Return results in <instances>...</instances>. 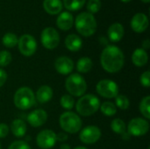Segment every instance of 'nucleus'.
Masks as SVG:
<instances>
[{"mask_svg":"<svg viewBox=\"0 0 150 149\" xmlns=\"http://www.w3.org/2000/svg\"><path fill=\"white\" fill-rule=\"evenodd\" d=\"M103 68L108 73H117L124 66L125 57L120 48L116 46L106 47L100 56Z\"/></svg>","mask_w":150,"mask_h":149,"instance_id":"f257e3e1","label":"nucleus"},{"mask_svg":"<svg viewBox=\"0 0 150 149\" xmlns=\"http://www.w3.org/2000/svg\"><path fill=\"white\" fill-rule=\"evenodd\" d=\"M76 31L84 37L93 35L97 30V21L93 14L89 12H81L75 20Z\"/></svg>","mask_w":150,"mask_h":149,"instance_id":"f03ea898","label":"nucleus"},{"mask_svg":"<svg viewBox=\"0 0 150 149\" xmlns=\"http://www.w3.org/2000/svg\"><path fill=\"white\" fill-rule=\"evenodd\" d=\"M100 107V101L98 97L92 94L83 96L76 102V112L84 117L91 116L98 112Z\"/></svg>","mask_w":150,"mask_h":149,"instance_id":"7ed1b4c3","label":"nucleus"},{"mask_svg":"<svg viewBox=\"0 0 150 149\" xmlns=\"http://www.w3.org/2000/svg\"><path fill=\"white\" fill-rule=\"evenodd\" d=\"M14 105L20 110H28L35 105V97L33 90L27 87L19 88L14 94Z\"/></svg>","mask_w":150,"mask_h":149,"instance_id":"20e7f679","label":"nucleus"},{"mask_svg":"<svg viewBox=\"0 0 150 149\" xmlns=\"http://www.w3.org/2000/svg\"><path fill=\"white\" fill-rule=\"evenodd\" d=\"M65 88L74 97H81L86 92L87 83L81 75L71 74L65 81Z\"/></svg>","mask_w":150,"mask_h":149,"instance_id":"39448f33","label":"nucleus"},{"mask_svg":"<svg viewBox=\"0 0 150 149\" xmlns=\"http://www.w3.org/2000/svg\"><path fill=\"white\" fill-rule=\"evenodd\" d=\"M59 122L62 129L68 133H76L82 128V120L80 117L71 112L62 113Z\"/></svg>","mask_w":150,"mask_h":149,"instance_id":"423d86ee","label":"nucleus"},{"mask_svg":"<svg viewBox=\"0 0 150 149\" xmlns=\"http://www.w3.org/2000/svg\"><path fill=\"white\" fill-rule=\"evenodd\" d=\"M97 92L103 97L114 98L119 94L118 84L112 80H101L97 84Z\"/></svg>","mask_w":150,"mask_h":149,"instance_id":"0eeeda50","label":"nucleus"},{"mask_svg":"<svg viewBox=\"0 0 150 149\" xmlns=\"http://www.w3.org/2000/svg\"><path fill=\"white\" fill-rule=\"evenodd\" d=\"M42 46L47 49H54L60 43V35L58 32L53 27L45 28L40 35Z\"/></svg>","mask_w":150,"mask_h":149,"instance_id":"6e6552de","label":"nucleus"},{"mask_svg":"<svg viewBox=\"0 0 150 149\" xmlns=\"http://www.w3.org/2000/svg\"><path fill=\"white\" fill-rule=\"evenodd\" d=\"M19 52L25 56L33 55L37 49V42L33 36L30 34L22 35L18 41Z\"/></svg>","mask_w":150,"mask_h":149,"instance_id":"1a4fd4ad","label":"nucleus"},{"mask_svg":"<svg viewBox=\"0 0 150 149\" xmlns=\"http://www.w3.org/2000/svg\"><path fill=\"white\" fill-rule=\"evenodd\" d=\"M149 130V124L146 119H143L142 118H134L132 120H130L127 131L128 133L132 136H143L145 135Z\"/></svg>","mask_w":150,"mask_h":149,"instance_id":"9d476101","label":"nucleus"},{"mask_svg":"<svg viewBox=\"0 0 150 149\" xmlns=\"http://www.w3.org/2000/svg\"><path fill=\"white\" fill-rule=\"evenodd\" d=\"M56 141V133L52 130H43L39 133L36 138V143L41 149L52 148Z\"/></svg>","mask_w":150,"mask_h":149,"instance_id":"9b49d317","label":"nucleus"},{"mask_svg":"<svg viewBox=\"0 0 150 149\" xmlns=\"http://www.w3.org/2000/svg\"><path fill=\"white\" fill-rule=\"evenodd\" d=\"M101 137V131L96 126H89L83 128L80 134L79 138L81 141L84 144H94Z\"/></svg>","mask_w":150,"mask_h":149,"instance_id":"f8f14e48","label":"nucleus"},{"mask_svg":"<svg viewBox=\"0 0 150 149\" xmlns=\"http://www.w3.org/2000/svg\"><path fill=\"white\" fill-rule=\"evenodd\" d=\"M149 18L144 13H136L131 19V27L135 32L141 33L149 27Z\"/></svg>","mask_w":150,"mask_h":149,"instance_id":"ddd939ff","label":"nucleus"},{"mask_svg":"<svg viewBox=\"0 0 150 149\" xmlns=\"http://www.w3.org/2000/svg\"><path fill=\"white\" fill-rule=\"evenodd\" d=\"M54 68L56 71L62 75H69L74 68L73 61L66 56L58 57L54 61Z\"/></svg>","mask_w":150,"mask_h":149,"instance_id":"4468645a","label":"nucleus"},{"mask_svg":"<svg viewBox=\"0 0 150 149\" xmlns=\"http://www.w3.org/2000/svg\"><path fill=\"white\" fill-rule=\"evenodd\" d=\"M47 119V114L44 110L37 109L30 112L27 116V121L33 127L43 126Z\"/></svg>","mask_w":150,"mask_h":149,"instance_id":"2eb2a0df","label":"nucleus"},{"mask_svg":"<svg viewBox=\"0 0 150 149\" xmlns=\"http://www.w3.org/2000/svg\"><path fill=\"white\" fill-rule=\"evenodd\" d=\"M74 24V18L73 15L69 11L61 12L56 19V25L59 29L62 31L69 30Z\"/></svg>","mask_w":150,"mask_h":149,"instance_id":"dca6fc26","label":"nucleus"},{"mask_svg":"<svg viewBox=\"0 0 150 149\" xmlns=\"http://www.w3.org/2000/svg\"><path fill=\"white\" fill-rule=\"evenodd\" d=\"M124 32V27L120 23H113L108 28V38L112 42H118L123 38Z\"/></svg>","mask_w":150,"mask_h":149,"instance_id":"f3484780","label":"nucleus"},{"mask_svg":"<svg viewBox=\"0 0 150 149\" xmlns=\"http://www.w3.org/2000/svg\"><path fill=\"white\" fill-rule=\"evenodd\" d=\"M62 2L61 0H44L43 8L46 12L50 15H56L61 13L62 10Z\"/></svg>","mask_w":150,"mask_h":149,"instance_id":"a211bd4d","label":"nucleus"},{"mask_svg":"<svg viewBox=\"0 0 150 149\" xmlns=\"http://www.w3.org/2000/svg\"><path fill=\"white\" fill-rule=\"evenodd\" d=\"M53 97V90L47 85H42L36 92V100L40 104H45L51 100Z\"/></svg>","mask_w":150,"mask_h":149,"instance_id":"6ab92c4d","label":"nucleus"},{"mask_svg":"<svg viewBox=\"0 0 150 149\" xmlns=\"http://www.w3.org/2000/svg\"><path fill=\"white\" fill-rule=\"evenodd\" d=\"M149 55L143 48H137L132 54V61L137 67H143L148 63Z\"/></svg>","mask_w":150,"mask_h":149,"instance_id":"aec40b11","label":"nucleus"},{"mask_svg":"<svg viewBox=\"0 0 150 149\" xmlns=\"http://www.w3.org/2000/svg\"><path fill=\"white\" fill-rule=\"evenodd\" d=\"M66 47L72 52H76L81 49L83 46L82 39L76 34H69L65 39Z\"/></svg>","mask_w":150,"mask_h":149,"instance_id":"412c9836","label":"nucleus"},{"mask_svg":"<svg viewBox=\"0 0 150 149\" xmlns=\"http://www.w3.org/2000/svg\"><path fill=\"white\" fill-rule=\"evenodd\" d=\"M11 130L14 136L20 138L26 133V125L22 119H14L11 125Z\"/></svg>","mask_w":150,"mask_h":149,"instance_id":"4be33fe9","label":"nucleus"},{"mask_svg":"<svg viewBox=\"0 0 150 149\" xmlns=\"http://www.w3.org/2000/svg\"><path fill=\"white\" fill-rule=\"evenodd\" d=\"M76 68L79 73H88L92 68V61L88 57H83L78 60Z\"/></svg>","mask_w":150,"mask_h":149,"instance_id":"5701e85b","label":"nucleus"},{"mask_svg":"<svg viewBox=\"0 0 150 149\" xmlns=\"http://www.w3.org/2000/svg\"><path fill=\"white\" fill-rule=\"evenodd\" d=\"M86 0H63L62 5L70 11H79L85 4Z\"/></svg>","mask_w":150,"mask_h":149,"instance_id":"b1692460","label":"nucleus"},{"mask_svg":"<svg viewBox=\"0 0 150 149\" xmlns=\"http://www.w3.org/2000/svg\"><path fill=\"white\" fill-rule=\"evenodd\" d=\"M111 128H112V130L114 133H118L120 135L124 136V135L127 134L126 133V130H127L126 124L120 119H113L112 121V123H111Z\"/></svg>","mask_w":150,"mask_h":149,"instance_id":"393cba45","label":"nucleus"},{"mask_svg":"<svg viewBox=\"0 0 150 149\" xmlns=\"http://www.w3.org/2000/svg\"><path fill=\"white\" fill-rule=\"evenodd\" d=\"M18 39L17 37V35L14 34L13 32L5 33L2 39V42H3L4 46L8 48L14 47L18 44Z\"/></svg>","mask_w":150,"mask_h":149,"instance_id":"a878e982","label":"nucleus"},{"mask_svg":"<svg viewBox=\"0 0 150 149\" xmlns=\"http://www.w3.org/2000/svg\"><path fill=\"white\" fill-rule=\"evenodd\" d=\"M140 111L146 119H150V97L147 96L142 98L140 103Z\"/></svg>","mask_w":150,"mask_h":149,"instance_id":"bb28decb","label":"nucleus"},{"mask_svg":"<svg viewBox=\"0 0 150 149\" xmlns=\"http://www.w3.org/2000/svg\"><path fill=\"white\" fill-rule=\"evenodd\" d=\"M99 108L101 109L102 113L105 116H108V117L115 115L116 112H117L116 105L112 102H105L100 105Z\"/></svg>","mask_w":150,"mask_h":149,"instance_id":"cd10ccee","label":"nucleus"},{"mask_svg":"<svg viewBox=\"0 0 150 149\" xmlns=\"http://www.w3.org/2000/svg\"><path fill=\"white\" fill-rule=\"evenodd\" d=\"M115 103H116V106L121 110H127V109H128V107L130 105L129 99L127 98V97H126L124 95L117 96L116 99H115Z\"/></svg>","mask_w":150,"mask_h":149,"instance_id":"c85d7f7f","label":"nucleus"},{"mask_svg":"<svg viewBox=\"0 0 150 149\" xmlns=\"http://www.w3.org/2000/svg\"><path fill=\"white\" fill-rule=\"evenodd\" d=\"M61 105L62 108L66 109V110H71L74 107L75 105V101L73 99V97L69 95H64L61 98Z\"/></svg>","mask_w":150,"mask_h":149,"instance_id":"c756f323","label":"nucleus"},{"mask_svg":"<svg viewBox=\"0 0 150 149\" xmlns=\"http://www.w3.org/2000/svg\"><path fill=\"white\" fill-rule=\"evenodd\" d=\"M101 9V1L100 0H89L87 3V10L89 13L95 14L99 11Z\"/></svg>","mask_w":150,"mask_h":149,"instance_id":"7c9ffc66","label":"nucleus"},{"mask_svg":"<svg viewBox=\"0 0 150 149\" xmlns=\"http://www.w3.org/2000/svg\"><path fill=\"white\" fill-rule=\"evenodd\" d=\"M11 61V54L6 50L0 51V67H5Z\"/></svg>","mask_w":150,"mask_h":149,"instance_id":"2f4dec72","label":"nucleus"},{"mask_svg":"<svg viewBox=\"0 0 150 149\" xmlns=\"http://www.w3.org/2000/svg\"><path fill=\"white\" fill-rule=\"evenodd\" d=\"M8 149H32L31 147L24 141H17L12 142Z\"/></svg>","mask_w":150,"mask_h":149,"instance_id":"473e14b6","label":"nucleus"},{"mask_svg":"<svg viewBox=\"0 0 150 149\" xmlns=\"http://www.w3.org/2000/svg\"><path fill=\"white\" fill-rule=\"evenodd\" d=\"M141 83L142 86L146 87V88H149L150 87V72L149 71H146L144 72L140 78Z\"/></svg>","mask_w":150,"mask_h":149,"instance_id":"72a5a7b5","label":"nucleus"},{"mask_svg":"<svg viewBox=\"0 0 150 149\" xmlns=\"http://www.w3.org/2000/svg\"><path fill=\"white\" fill-rule=\"evenodd\" d=\"M9 133V126L6 124L0 123V138H5Z\"/></svg>","mask_w":150,"mask_h":149,"instance_id":"f704fd0d","label":"nucleus"},{"mask_svg":"<svg viewBox=\"0 0 150 149\" xmlns=\"http://www.w3.org/2000/svg\"><path fill=\"white\" fill-rule=\"evenodd\" d=\"M6 80H7V74H6V72L4 69L0 68V87H2L5 83Z\"/></svg>","mask_w":150,"mask_h":149,"instance_id":"c9c22d12","label":"nucleus"},{"mask_svg":"<svg viewBox=\"0 0 150 149\" xmlns=\"http://www.w3.org/2000/svg\"><path fill=\"white\" fill-rule=\"evenodd\" d=\"M56 140L61 142L66 141L68 140V135L64 133H60L59 134H56Z\"/></svg>","mask_w":150,"mask_h":149,"instance_id":"e433bc0d","label":"nucleus"},{"mask_svg":"<svg viewBox=\"0 0 150 149\" xmlns=\"http://www.w3.org/2000/svg\"><path fill=\"white\" fill-rule=\"evenodd\" d=\"M149 47H150L149 40H144V41L142 42V47H143V49H144V50H145V49L149 48Z\"/></svg>","mask_w":150,"mask_h":149,"instance_id":"4c0bfd02","label":"nucleus"},{"mask_svg":"<svg viewBox=\"0 0 150 149\" xmlns=\"http://www.w3.org/2000/svg\"><path fill=\"white\" fill-rule=\"evenodd\" d=\"M60 149H71V148H70V146H69V144H62V145H61Z\"/></svg>","mask_w":150,"mask_h":149,"instance_id":"58836bf2","label":"nucleus"},{"mask_svg":"<svg viewBox=\"0 0 150 149\" xmlns=\"http://www.w3.org/2000/svg\"><path fill=\"white\" fill-rule=\"evenodd\" d=\"M142 2H143V3H146V4H148V3H149L150 0H141Z\"/></svg>","mask_w":150,"mask_h":149,"instance_id":"ea45409f","label":"nucleus"},{"mask_svg":"<svg viewBox=\"0 0 150 149\" xmlns=\"http://www.w3.org/2000/svg\"><path fill=\"white\" fill-rule=\"evenodd\" d=\"M75 149H87L86 148H84V147H77V148H76Z\"/></svg>","mask_w":150,"mask_h":149,"instance_id":"a19ab883","label":"nucleus"},{"mask_svg":"<svg viewBox=\"0 0 150 149\" xmlns=\"http://www.w3.org/2000/svg\"><path fill=\"white\" fill-rule=\"evenodd\" d=\"M121 2H123V3H128V2H130L131 0H120Z\"/></svg>","mask_w":150,"mask_h":149,"instance_id":"79ce46f5","label":"nucleus"},{"mask_svg":"<svg viewBox=\"0 0 150 149\" xmlns=\"http://www.w3.org/2000/svg\"><path fill=\"white\" fill-rule=\"evenodd\" d=\"M0 149H1V144H0Z\"/></svg>","mask_w":150,"mask_h":149,"instance_id":"37998d69","label":"nucleus"}]
</instances>
